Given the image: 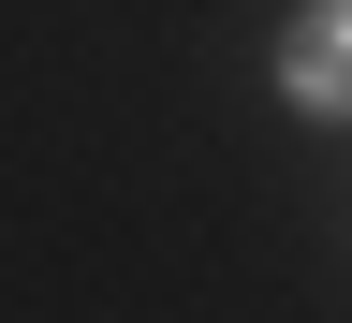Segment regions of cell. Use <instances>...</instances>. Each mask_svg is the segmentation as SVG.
I'll return each instance as SVG.
<instances>
[{
    "instance_id": "obj_1",
    "label": "cell",
    "mask_w": 352,
    "mask_h": 323,
    "mask_svg": "<svg viewBox=\"0 0 352 323\" xmlns=\"http://www.w3.org/2000/svg\"><path fill=\"white\" fill-rule=\"evenodd\" d=\"M279 88L308 118H352V0H308V15L279 30Z\"/></svg>"
}]
</instances>
